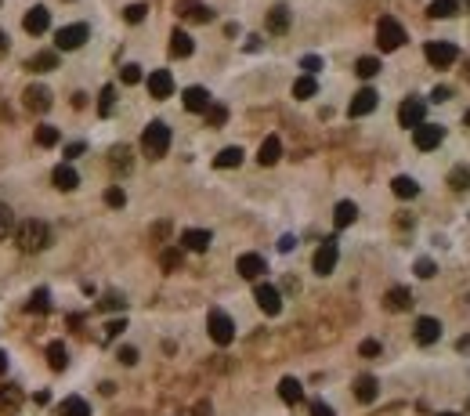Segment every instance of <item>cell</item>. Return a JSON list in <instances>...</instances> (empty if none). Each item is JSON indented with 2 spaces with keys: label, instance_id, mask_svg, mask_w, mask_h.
Segmentation results:
<instances>
[{
  "label": "cell",
  "instance_id": "cell-44",
  "mask_svg": "<svg viewBox=\"0 0 470 416\" xmlns=\"http://www.w3.org/2000/svg\"><path fill=\"white\" fill-rule=\"evenodd\" d=\"M25 308H29V311H47V308H51V294H47V289H36Z\"/></svg>",
  "mask_w": 470,
  "mask_h": 416
},
{
  "label": "cell",
  "instance_id": "cell-34",
  "mask_svg": "<svg viewBox=\"0 0 470 416\" xmlns=\"http://www.w3.org/2000/svg\"><path fill=\"white\" fill-rule=\"evenodd\" d=\"M376 391H380V384L373 380V376H358V380H354V398L358 402H373Z\"/></svg>",
  "mask_w": 470,
  "mask_h": 416
},
{
  "label": "cell",
  "instance_id": "cell-56",
  "mask_svg": "<svg viewBox=\"0 0 470 416\" xmlns=\"http://www.w3.org/2000/svg\"><path fill=\"white\" fill-rule=\"evenodd\" d=\"M293 246H297V239H293V235H283V239H278V250H283V254H289Z\"/></svg>",
  "mask_w": 470,
  "mask_h": 416
},
{
  "label": "cell",
  "instance_id": "cell-63",
  "mask_svg": "<svg viewBox=\"0 0 470 416\" xmlns=\"http://www.w3.org/2000/svg\"><path fill=\"white\" fill-rule=\"evenodd\" d=\"M467 409H470V402H467Z\"/></svg>",
  "mask_w": 470,
  "mask_h": 416
},
{
  "label": "cell",
  "instance_id": "cell-4",
  "mask_svg": "<svg viewBox=\"0 0 470 416\" xmlns=\"http://www.w3.org/2000/svg\"><path fill=\"white\" fill-rule=\"evenodd\" d=\"M376 44H380V51H398V47L405 44V26L398 18L384 15L376 22Z\"/></svg>",
  "mask_w": 470,
  "mask_h": 416
},
{
  "label": "cell",
  "instance_id": "cell-22",
  "mask_svg": "<svg viewBox=\"0 0 470 416\" xmlns=\"http://www.w3.org/2000/svg\"><path fill=\"white\" fill-rule=\"evenodd\" d=\"M278 398H283L286 406H297L304 398V387H300L297 376H283V380H278Z\"/></svg>",
  "mask_w": 470,
  "mask_h": 416
},
{
  "label": "cell",
  "instance_id": "cell-9",
  "mask_svg": "<svg viewBox=\"0 0 470 416\" xmlns=\"http://www.w3.org/2000/svg\"><path fill=\"white\" fill-rule=\"evenodd\" d=\"M413 142L420 153H430V148H438L445 142V127H438V123H420V127L413 131Z\"/></svg>",
  "mask_w": 470,
  "mask_h": 416
},
{
  "label": "cell",
  "instance_id": "cell-59",
  "mask_svg": "<svg viewBox=\"0 0 470 416\" xmlns=\"http://www.w3.org/2000/svg\"><path fill=\"white\" fill-rule=\"evenodd\" d=\"M4 373H8V355L0 351V376H4Z\"/></svg>",
  "mask_w": 470,
  "mask_h": 416
},
{
  "label": "cell",
  "instance_id": "cell-33",
  "mask_svg": "<svg viewBox=\"0 0 470 416\" xmlns=\"http://www.w3.org/2000/svg\"><path fill=\"white\" fill-rule=\"evenodd\" d=\"M391 188H395L398 199H416V196H420V185H416L413 178H405V174H398V178L391 181Z\"/></svg>",
  "mask_w": 470,
  "mask_h": 416
},
{
  "label": "cell",
  "instance_id": "cell-15",
  "mask_svg": "<svg viewBox=\"0 0 470 416\" xmlns=\"http://www.w3.org/2000/svg\"><path fill=\"white\" fill-rule=\"evenodd\" d=\"M210 243H213V235L207 229H185L181 232V250L185 254H203Z\"/></svg>",
  "mask_w": 470,
  "mask_h": 416
},
{
  "label": "cell",
  "instance_id": "cell-45",
  "mask_svg": "<svg viewBox=\"0 0 470 416\" xmlns=\"http://www.w3.org/2000/svg\"><path fill=\"white\" fill-rule=\"evenodd\" d=\"M145 15H148L145 4H127V8H123V18L131 22V26H134V22H145Z\"/></svg>",
  "mask_w": 470,
  "mask_h": 416
},
{
  "label": "cell",
  "instance_id": "cell-50",
  "mask_svg": "<svg viewBox=\"0 0 470 416\" xmlns=\"http://www.w3.org/2000/svg\"><path fill=\"white\" fill-rule=\"evenodd\" d=\"M358 355L376 359V355H380V340H362V344H358Z\"/></svg>",
  "mask_w": 470,
  "mask_h": 416
},
{
  "label": "cell",
  "instance_id": "cell-24",
  "mask_svg": "<svg viewBox=\"0 0 470 416\" xmlns=\"http://www.w3.org/2000/svg\"><path fill=\"white\" fill-rule=\"evenodd\" d=\"M278 156H283V142H278L275 134H268V138L261 142V153H257L261 167H272V163H278Z\"/></svg>",
  "mask_w": 470,
  "mask_h": 416
},
{
  "label": "cell",
  "instance_id": "cell-35",
  "mask_svg": "<svg viewBox=\"0 0 470 416\" xmlns=\"http://www.w3.org/2000/svg\"><path fill=\"white\" fill-rule=\"evenodd\" d=\"M109 163H112V170H116V174H127V170H131V148L116 145V148L109 153Z\"/></svg>",
  "mask_w": 470,
  "mask_h": 416
},
{
  "label": "cell",
  "instance_id": "cell-16",
  "mask_svg": "<svg viewBox=\"0 0 470 416\" xmlns=\"http://www.w3.org/2000/svg\"><path fill=\"white\" fill-rule=\"evenodd\" d=\"M181 102H185V109H188V112H207V109L213 105V98H210L207 87H185Z\"/></svg>",
  "mask_w": 470,
  "mask_h": 416
},
{
  "label": "cell",
  "instance_id": "cell-46",
  "mask_svg": "<svg viewBox=\"0 0 470 416\" xmlns=\"http://www.w3.org/2000/svg\"><path fill=\"white\" fill-rule=\"evenodd\" d=\"M11 229H15V213H11L4 203H0V239H8Z\"/></svg>",
  "mask_w": 470,
  "mask_h": 416
},
{
  "label": "cell",
  "instance_id": "cell-2",
  "mask_svg": "<svg viewBox=\"0 0 470 416\" xmlns=\"http://www.w3.org/2000/svg\"><path fill=\"white\" fill-rule=\"evenodd\" d=\"M167 148H170V127L163 120H152L142 134V153L148 159H159V156H167Z\"/></svg>",
  "mask_w": 470,
  "mask_h": 416
},
{
  "label": "cell",
  "instance_id": "cell-58",
  "mask_svg": "<svg viewBox=\"0 0 470 416\" xmlns=\"http://www.w3.org/2000/svg\"><path fill=\"white\" fill-rule=\"evenodd\" d=\"M33 402H36V406H47V402H51V391H36Z\"/></svg>",
  "mask_w": 470,
  "mask_h": 416
},
{
  "label": "cell",
  "instance_id": "cell-39",
  "mask_svg": "<svg viewBox=\"0 0 470 416\" xmlns=\"http://www.w3.org/2000/svg\"><path fill=\"white\" fill-rule=\"evenodd\" d=\"M36 145H40V148L58 145V127H51V123H40V127H36Z\"/></svg>",
  "mask_w": 470,
  "mask_h": 416
},
{
  "label": "cell",
  "instance_id": "cell-8",
  "mask_svg": "<svg viewBox=\"0 0 470 416\" xmlns=\"http://www.w3.org/2000/svg\"><path fill=\"white\" fill-rule=\"evenodd\" d=\"M337 261H340V246H337V239H326V243L315 250L311 268H315V275H329V272L337 268Z\"/></svg>",
  "mask_w": 470,
  "mask_h": 416
},
{
  "label": "cell",
  "instance_id": "cell-5",
  "mask_svg": "<svg viewBox=\"0 0 470 416\" xmlns=\"http://www.w3.org/2000/svg\"><path fill=\"white\" fill-rule=\"evenodd\" d=\"M423 55H427V62L434 69H449L456 58H460V47H456L452 40H430L427 47H423Z\"/></svg>",
  "mask_w": 470,
  "mask_h": 416
},
{
  "label": "cell",
  "instance_id": "cell-60",
  "mask_svg": "<svg viewBox=\"0 0 470 416\" xmlns=\"http://www.w3.org/2000/svg\"><path fill=\"white\" fill-rule=\"evenodd\" d=\"M0 51H8V33L0 29Z\"/></svg>",
  "mask_w": 470,
  "mask_h": 416
},
{
  "label": "cell",
  "instance_id": "cell-10",
  "mask_svg": "<svg viewBox=\"0 0 470 416\" xmlns=\"http://www.w3.org/2000/svg\"><path fill=\"white\" fill-rule=\"evenodd\" d=\"M253 300H257V308L264 315H278L283 311V294L272 286V283H257V289H253Z\"/></svg>",
  "mask_w": 470,
  "mask_h": 416
},
{
  "label": "cell",
  "instance_id": "cell-52",
  "mask_svg": "<svg viewBox=\"0 0 470 416\" xmlns=\"http://www.w3.org/2000/svg\"><path fill=\"white\" fill-rule=\"evenodd\" d=\"M123 365H134L138 362V348H120V355H116Z\"/></svg>",
  "mask_w": 470,
  "mask_h": 416
},
{
  "label": "cell",
  "instance_id": "cell-53",
  "mask_svg": "<svg viewBox=\"0 0 470 416\" xmlns=\"http://www.w3.org/2000/svg\"><path fill=\"white\" fill-rule=\"evenodd\" d=\"M311 416H337V413L329 409L326 402H311Z\"/></svg>",
  "mask_w": 470,
  "mask_h": 416
},
{
  "label": "cell",
  "instance_id": "cell-7",
  "mask_svg": "<svg viewBox=\"0 0 470 416\" xmlns=\"http://www.w3.org/2000/svg\"><path fill=\"white\" fill-rule=\"evenodd\" d=\"M398 123L402 127L416 131L420 123H427V102L423 98H405V102L398 105Z\"/></svg>",
  "mask_w": 470,
  "mask_h": 416
},
{
  "label": "cell",
  "instance_id": "cell-47",
  "mask_svg": "<svg viewBox=\"0 0 470 416\" xmlns=\"http://www.w3.org/2000/svg\"><path fill=\"white\" fill-rule=\"evenodd\" d=\"M203 116H207L210 127H221V123L228 120V109H224V105H210L207 112H203Z\"/></svg>",
  "mask_w": 470,
  "mask_h": 416
},
{
  "label": "cell",
  "instance_id": "cell-62",
  "mask_svg": "<svg viewBox=\"0 0 470 416\" xmlns=\"http://www.w3.org/2000/svg\"><path fill=\"white\" fill-rule=\"evenodd\" d=\"M438 416H460V413H438Z\"/></svg>",
  "mask_w": 470,
  "mask_h": 416
},
{
  "label": "cell",
  "instance_id": "cell-31",
  "mask_svg": "<svg viewBox=\"0 0 470 416\" xmlns=\"http://www.w3.org/2000/svg\"><path fill=\"white\" fill-rule=\"evenodd\" d=\"M18 406H22V391L15 384H4V387H0V409H4V413H18Z\"/></svg>",
  "mask_w": 470,
  "mask_h": 416
},
{
  "label": "cell",
  "instance_id": "cell-18",
  "mask_svg": "<svg viewBox=\"0 0 470 416\" xmlns=\"http://www.w3.org/2000/svg\"><path fill=\"white\" fill-rule=\"evenodd\" d=\"M235 272L243 275V279H261V275L268 272V264H264L261 254H243V257L235 261Z\"/></svg>",
  "mask_w": 470,
  "mask_h": 416
},
{
  "label": "cell",
  "instance_id": "cell-43",
  "mask_svg": "<svg viewBox=\"0 0 470 416\" xmlns=\"http://www.w3.org/2000/svg\"><path fill=\"white\" fill-rule=\"evenodd\" d=\"M105 203H109L112 210H120V207L127 203V192H123L120 185H109V188H105Z\"/></svg>",
  "mask_w": 470,
  "mask_h": 416
},
{
  "label": "cell",
  "instance_id": "cell-14",
  "mask_svg": "<svg viewBox=\"0 0 470 416\" xmlns=\"http://www.w3.org/2000/svg\"><path fill=\"white\" fill-rule=\"evenodd\" d=\"M148 94L156 98V102H163V98H170V94H174V77H170V69H156V73H148Z\"/></svg>",
  "mask_w": 470,
  "mask_h": 416
},
{
  "label": "cell",
  "instance_id": "cell-21",
  "mask_svg": "<svg viewBox=\"0 0 470 416\" xmlns=\"http://www.w3.org/2000/svg\"><path fill=\"white\" fill-rule=\"evenodd\" d=\"M384 308L387 311H409L413 308V294L405 286H395V289H387V297H384Z\"/></svg>",
  "mask_w": 470,
  "mask_h": 416
},
{
  "label": "cell",
  "instance_id": "cell-3",
  "mask_svg": "<svg viewBox=\"0 0 470 416\" xmlns=\"http://www.w3.org/2000/svg\"><path fill=\"white\" fill-rule=\"evenodd\" d=\"M207 333H210V340L218 348H228L235 340V322H232V315L228 311H221V308H210V315H207Z\"/></svg>",
  "mask_w": 470,
  "mask_h": 416
},
{
  "label": "cell",
  "instance_id": "cell-6",
  "mask_svg": "<svg viewBox=\"0 0 470 416\" xmlns=\"http://www.w3.org/2000/svg\"><path fill=\"white\" fill-rule=\"evenodd\" d=\"M87 36H91V29H87L83 22H73V26H62L55 33V47L58 51H76V47L87 44Z\"/></svg>",
  "mask_w": 470,
  "mask_h": 416
},
{
  "label": "cell",
  "instance_id": "cell-12",
  "mask_svg": "<svg viewBox=\"0 0 470 416\" xmlns=\"http://www.w3.org/2000/svg\"><path fill=\"white\" fill-rule=\"evenodd\" d=\"M22 29L29 33V36H44V33L51 29V11H47L44 4L29 8V11H25V18H22Z\"/></svg>",
  "mask_w": 470,
  "mask_h": 416
},
{
  "label": "cell",
  "instance_id": "cell-32",
  "mask_svg": "<svg viewBox=\"0 0 470 416\" xmlns=\"http://www.w3.org/2000/svg\"><path fill=\"white\" fill-rule=\"evenodd\" d=\"M460 8H463V0H434V4L427 8V15L430 18H452Z\"/></svg>",
  "mask_w": 470,
  "mask_h": 416
},
{
  "label": "cell",
  "instance_id": "cell-38",
  "mask_svg": "<svg viewBox=\"0 0 470 416\" xmlns=\"http://www.w3.org/2000/svg\"><path fill=\"white\" fill-rule=\"evenodd\" d=\"M354 73H358L362 80H373L376 73H380V58H369V55L358 58V62H354Z\"/></svg>",
  "mask_w": 470,
  "mask_h": 416
},
{
  "label": "cell",
  "instance_id": "cell-49",
  "mask_svg": "<svg viewBox=\"0 0 470 416\" xmlns=\"http://www.w3.org/2000/svg\"><path fill=\"white\" fill-rule=\"evenodd\" d=\"M300 69H304V77H315V73L322 69V58L319 55H304L300 58Z\"/></svg>",
  "mask_w": 470,
  "mask_h": 416
},
{
  "label": "cell",
  "instance_id": "cell-57",
  "mask_svg": "<svg viewBox=\"0 0 470 416\" xmlns=\"http://www.w3.org/2000/svg\"><path fill=\"white\" fill-rule=\"evenodd\" d=\"M83 148H87L83 142H73V145L66 148V156H69V159H76V156H80V153H83Z\"/></svg>",
  "mask_w": 470,
  "mask_h": 416
},
{
  "label": "cell",
  "instance_id": "cell-17",
  "mask_svg": "<svg viewBox=\"0 0 470 416\" xmlns=\"http://www.w3.org/2000/svg\"><path fill=\"white\" fill-rule=\"evenodd\" d=\"M438 337H441V322L438 319H430V315H423V319H416V344H438Z\"/></svg>",
  "mask_w": 470,
  "mask_h": 416
},
{
  "label": "cell",
  "instance_id": "cell-37",
  "mask_svg": "<svg viewBox=\"0 0 470 416\" xmlns=\"http://www.w3.org/2000/svg\"><path fill=\"white\" fill-rule=\"evenodd\" d=\"M181 261H185V250H181V246H167V250L159 254V264H163L167 272H177V268H181Z\"/></svg>",
  "mask_w": 470,
  "mask_h": 416
},
{
  "label": "cell",
  "instance_id": "cell-23",
  "mask_svg": "<svg viewBox=\"0 0 470 416\" xmlns=\"http://www.w3.org/2000/svg\"><path fill=\"white\" fill-rule=\"evenodd\" d=\"M192 51H196V40H192V36H188L185 29H174V33H170V55H174V58H188Z\"/></svg>",
  "mask_w": 470,
  "mask_h": 416
},
{
  "label": "cell",
  "instance_id": "cell-26",
  "mask_svg": "<svg viewBox=\"0 0 470 416\" xmlns=\"http://www.w3.org/2000/svg\"><path fill=\"white\" fill-rule=\"evenodd\" d=\"M243 163V148L239 145H228V148H221L218 156H213V167L218 170H232V167H239Z\"/></svg>",
  "mask_w": 470,
  "mask_h": 416
},
{
  "label": "cell",
  "instance_id": "cell-41",
  "mask_svg": "<svg viewBox=\"0 0 470 416\" xmlns=\"http://www.w3.org/2000/svg\"><path fill=\"white\" fill-rule=\"evenodd\" d=\"M112 109H116V87H112V83H105V87H101V102H98V112H101V116H109Z\"/></svg>",
  "mask_w": 470,
  "mask_h": 416
},
{
  "label": "cell",
  "instance_id": "cell-28",
  "mask_svg": "<svg viewBox=\"0 0 470 416\" xmlns=\"http://www.w3.org/2000/svg\"><path fill=\"white\" fill-rule=\"evenodd\" d=\"M47 365L55 373H62L69 365V355H66V344H62V340H51V344H47Z\"/></svg>",
  "mask_w": 470,
  "mask_h": 416
},
{
  "label": "cell",
  "instance_id": "cell-27",
  "mask_svg": "<svg viewBox=\"0 0 470 416\" xmlns=\"http://www.w3.org/2000/svg\"><path fill=\"white\" fill-rule=\"evenodd\" d=\"M354 218H358V207H354L351 199H340L337 210H333V224L337 229H348V224H354Z\"/></svg>",
  "mask_w": 470,
  "mask_h": 416
},
{
  "label": "cell",
  "instance_id": "cell-55",
  "mask_svg": "<svg viewBox=\"0 0 470 416\" xmlns=\"http://www.w3.org/2000/svg\"><path fill=\"white\" fill-rule=\"evenodd\" d=\"M449 87H434V91H430V102H449Z\"/></svg>",
  "mask_w": 470,
  "mask_h": 416
},
{
  "label": "cell",
  "instance_id": "cell-25",
  "mask_svg": "<svg viewBox=\"0 0 470 416\" xmlns=\"http://www.w3.org/2000/svg\"><path fill=\"white\" fill-rule=\"evenodd\" d=\"M289 22H293V15H289L286 4H275V8L268 11V33H286Z\"/></svg>",
  "mask_w": 470,
  "mask_h": 416
},
{
  "label": "cell",
  "instance_id": "cell-48",
  "mask_svg": "<svg viewBox=\"0 0 470 416\" xmlns=\"http://www.w3.org/2000/svg\"><path fill=\"white\" fill-rule=\"evenodd\" d=\"M413 272L420 275V279H434V275H438V268H434V261H430V257H420Z\"/></svg>",
  "mask_w": 470,
  "mask_h": 416
},
{
  "label": "cell",
  "instance_id": "cell-19",
  "mask_svg": "<svg viewBox=\"0 0 470 416\" xmlns=\"http://www.w3.org/2000/svg\"><path fill=\"white\" fill-rule=\"evenodd\" d=\"M22 98H25V109H29V112H47V109H51V91H47L44 83L25 87Z\"/></svg>",
  "mask_w": 470,
  "mask_h": 416
},
{
  "label": "cell",
  "instance_id": "cell-20",
  "mask_svg": "<svg viewBox=\"0 0 470 416\" xmlns=\"http://www.w3.org/2000/svg\"><path fill=\"white\" fill-rule=\"evenodd\" d=\"M51 181H55V188L58 192H73L76 185H80V174H76L69 163H58L55 170H51Z\"/></svg>",
  "mask_w": 470,
  "mask_h": 416
},
{
  "label": "cell",
  "instance_id": "cell-54",
  "mask_svg": "<svg viewBox=\"0 0 470 416\" xmlns=\"http://www.w3.org/2000/svg\"><path fill=\"white\" fill-rule=\"evenodd\" d=\"M98 308H101V311H109V308H123V300H120L116 294H109V297H105V300H101V304H98Z\"/></svg>",
  "mask_w": 470,
  "mask_h": 416
},
{
  "label": "cell",
  "instance_id": "cell-11",
  "mask_svg": "<svg viewBox=\"0 0 470 416\" xmlns=\"http://www.w3.org/2000/svg\"><path fill=\"white\" fill-rule=\"evenodd\" d=\"M380 105V94L373 91V87H362L358 94L351 98V105H348V116L351 120H362V116H369V112Z\"/></svg>",
  "mask_w": 470,
  "mask_h": 416
},
{
  "label": "cell",
  "instance_id": "cell-1",
  "mask_svg": "<svg viewBox=\"0 0 470 416\" xmlns=\"http://www.w3.org/2000/svg\"><path fill=\"white\" fill-rule=\"evenodd\" d=\"M47 243H51V229H47L44 221H36V218L22 221L18 229H15V246L22 250V254H40Z\"/></svg>",
  "mask_w": 470,
  "mask_h": 416
},
{
  "label": "cell",
  "instance_id": "cell-30",
  "mask_svg": "<svg viewBox=\"0 0 470 416\" xmlns=\"http://www.w3.org/2000/svg\"><path fill=\"white\" fill-rule=\"evenodd\" d=\"M58 416H91V406H87V398L69 395V398L58 406Z\"/></svg>",
  "mask_w": 470,
  "mask_h": 416
},
{
  "label": "cell",
  "instance_id": "cell-42",
  "mask_svg": "<svg viewBox=\"0 0 470 416\" xmlns=\"http://www.w3.org/2000/svg\"><path fill=\"white\" fill-rule=\"evenodd\" d=\"M120 80L127 87H134V83H142V66H134V62H127V66L120 69Z\"/></svg>",
  "mask_w": 470,
  "mask_h": 416
},
{
  "label": "cell",
  "instance_id": "cell-36",
  "mask_svg": "<svg viewBox=\"0 0 470 416\" xmlns=\"http://www.w3.org/2000/svg\"><path fill=\"white\" fill-rule=\"evenodd\" d=\"M315 94H319V80L315 77H300L293 83V98H300V102H308V98H315Z\"/></svg>",
  "mask_w": 470,
  "mask_h": 416
},
{
  "label": "cell",
  "instance_id": "cell-61",
  "mask_svg": "<svg viewBox=\"0 0 470 416\" xmlns=\"http://www.w3.org/2000/svg\"><path fill=\"white\" fill-rule=\"evenodd\" d=\"M463 123H467V127H470V109H467V116H463Z\"/></svg>",
  "mask_w": 470,
  "mask_h": 416
},
{
  "label": "cell",
  "instance_id": "cell-40",
  "mask_svg": "<svg viewBox=\"0 0 470 416\" xmlns=\"http://www.w3.org/2000/svg\"><path fill=\"white\" fill-rule=\"evenodd\" d=\"M449 185L456 188V192H463V188H470V167H452V174H449Z\"/></svg>",
  "mask_w": 470,
  "mask_h": 416
},
{
  "label": "cell",
  "instance_id": "cell-13",
  "mask_svg": "<svg viewBox=\"0 0 470 416\" xmlns=\"http://www.w3.org/2000/svg\"><path fill=\"white\" fill-rule=\"evenodd\" d=\"M177 18H185V22H213V11L207 4H199V0H177Z\"/></svg>",
  "mask_w": 470,
  "mask_h": 416
},
{
  "label": "cell",
  "instance_id": "cell-51",
  "mask_svg": "<svg viewBox=\"0 0 470 416\" xmlns=\"http://www.w3.org/2000/svg\"><path fill=\"white\" fill-rule=\"evenodd\" d=\"M127 330V319H112V322H105V337H120Z\"/></svg>",
  "mask_w": 470,
  "mask_h": 416
},
{
  "label": "cell",
  "instance_id": "cell-29",
  "mask_svg": "<svg viewBox=\"0 0 470 416\" xmlns=\"http://www.w3.org/2000/svg\"><path fill=\"white\" fill-rule=\"evenodd\" d=\"M25 69H33V73H51V69H58V51H40V55H33L29 62H25Z\"/></svg>",
  "mask_w": 470,
  "mask_h": 416
}]
</instances>
